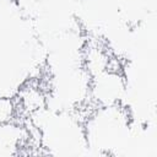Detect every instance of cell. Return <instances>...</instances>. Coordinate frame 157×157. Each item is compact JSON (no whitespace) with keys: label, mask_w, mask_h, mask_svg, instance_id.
Masks as SVG:
<instances>
[{"label":"cell","mask_w":157,"mask_h":157,"mask_svg":"<svg viewBox=\"0 0 157 157\" xmlns=\"http://www.w3.org/2000/svg\"><path fill=\"white\" fill-rule=\"evenodd\" d=\"M13 118V103L10 98H0V125L10 123Z\"/></svg>","instance_id":"obj_1"}]
</instances>
